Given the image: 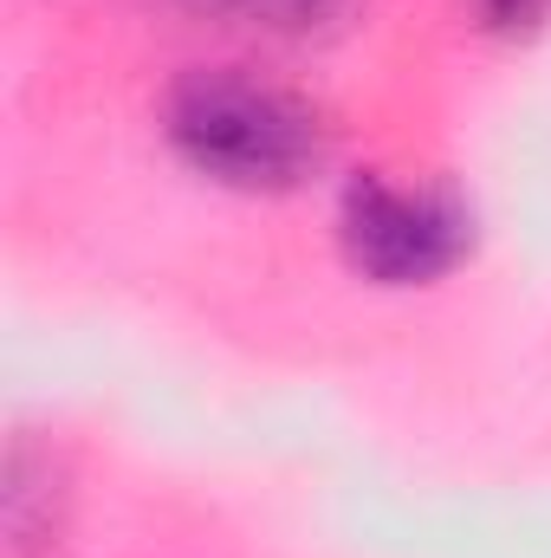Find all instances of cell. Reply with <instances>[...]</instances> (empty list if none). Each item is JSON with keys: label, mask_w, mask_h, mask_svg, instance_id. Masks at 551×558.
I'll return each instance as SVG.
<instances>
[{"label": "cell", "mask_w": 551, "mask_h": 558, "mask_svg": "<svg viewBox=\"0 0 551 558\" xmlns=\"http://www.w3.org/2000/svg\"><path fill=\"white\" fill-rule=\"evenodd\" d=\"M162 137L201 182L234 195H292L331 149L305 98L241 65H188L162 92Z\"/></svg>", "instance_id": "cell-1"}, {"label": "cell", "mask_w": 551, "mask_h": 558, "mask_svg": "<svg viewBox=\"0 0 551 558\" xmlns=\"http://www.w3.org/2000/svg\"><path fill=\"white\" fill-rule=\"evenodd\" d=\"M474 208L454 189H403L383 169H357L338 195V254L364 286H441L474 260Z\"/></svg>", "instance_id": "cell-2"}, {"label": "cell", "mask_w": 551, "mask_h": 558, "mask_svg": "<svg viewBox=\"0 0 551 558\" xmlns=\"http://www.w3.org/2000/svg\"><path fill=\"white\" fill-rule=\"evenodd\" d=\"M182 7L208 13V20H241V26H273V33H311L344 0H182Z\"/></svg>", "instance_id": "cell-3"}, {"label": "cell", "mask_w": 551, "mask_h": 558, "mask_svg": "<svg viewBox=\"0 0 551 558\" xmlns=\"http://www.w3.org/2000/svg\"><path fill=\"white\" fill-rule=\"evenodd\" d=\"M474 13H480V26L500 33V39H532L551 20V0H474Z\"/></svg>", "instance_id": "cell-4"}]
</instances>
